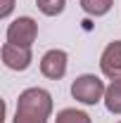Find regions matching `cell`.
I'll list each match as a JSON object with an SVG mask.
<instances>
[{"mask_svg":"<svg viewBox=\"0 0 121 123\" xmlns=\"http://www.w3.org/2000/svg\"><path fill=\"white\" fill-rule=\"evenodd\" d=\"M52 114V97L43 88H29L17 99V114L12 123H47Z\"/></svg>","mask_w":121,"mask_h":123,"instance_id":"obj_1","label":"cell"},{"mask_svg":"<svg viewBox=\"0 0 121 123\" xmlns=\"http://www.w3.org/2000/svg\"><path fill=\"white\" fill-rule=\"evenodd\" d=\"M105 107L109 114H121V80H112L105 92Z\"/></svg>","mask_w":121,"mask_h":123,"instance_id":"obj_7","label":"cell"},{"mask_svg":"<svg viewBox=\"0 0 121 123\" xmlns=\"http://www.w3.org/2000/svg\"><path fill=\"white\" fill-rule=\"evenodd\" d=\"M81 2V7H83V12L90 17H102L107 14L109 10H112V5H114V0H78Z\"/></svg>","mask_w":121,"mask_h":123,"instance_id":"obj_8","label":"cell"},{"mask_svg":"<svg viewBox=\"0 0 121 123\" xmlns=\"http://www.w3.org/2000/svg\"><path fill=\"white\" fill-rule=\"evenodd\" d=\"M38 38V24L31 17H19L7 26V43L21 47H31Z\"/></svg>","mask_w":121,"mask_h":123,"instance_id":"obj_3","label":"cell"},{"mask_svg":"<svg viewBox=\"0 0 121 123\" xmlns=\"http://www.w3.org/2000/svg\"><path fill=\"white\" fill-rule=\"evenodd\" d=\"M40 74L50 80H60L67 74V52L64 50H50L40 59Z\"/></svg>","mask_w":121,"mask_h":123,"instance_id":"obj_6","label":"cell"},{"mask_svg":"<svg viewBox=\"0 0 121 123\" xmlns=\"http://www.w3.org/2000/svg\"><path fill=\"white\" fill-rule=\"evenodd\" d=\"M119 123H121V121H119Z\"/></svg>","mask_w":121,"mask_h":123,"instance_id":"obj_12","label":"cell"},{"mask_svg":"<svg viewBox=\"0 0 121 123\" xmlns=\"http://www.w3.org/2000/svg\"><path fill=\"white\" fill-rule=\"evenodd\" d=\"M100 69L109 80H121V40H114L105 47L100 57Z\"/></svg>","mask_w":121,"mask_h":123,"instance_id":"obj_4","label":"cell"},{"mask_svg":"<svg viewBox=\"0 0 121 123\" xmlns=\"http://www.w3.org/2000/svg\"><path fill=\"white\" fill-rule=\"evenodd\" d=\"M64 5H67V0H36V7L47 17H57L64 12Z\"/></svg>","mask_w":121,"mask_h":123,"instance_id":"obj_10","label":"cell"},{"mask_svg":"<svg viewBox=\"0 0 121 123\" xmlns=\"http://www.w3.org/2000/svg\"><path fill=\"white\" fill-rule=\"evenodd\" d=\"M14 7V0H2V7H0V17H7Z\"/></svg>","mask_w":121,"mask_h":123,"instance_id":"obj_11","label":"cell"},{"mask_svg":"<svg viewBox=\"0 0 121 123\" xmlns=\"http://www.w3.org/2000/svg\"><path fill=\"white\" fill-rule=\"evenodd\" d=\"M105 83L100 80L97 76H93V74H83V76H78L71 83V95H74V99L78 102H83V104H97L102 97H105Z\"/></svg>","mask_w":121,"mask_h":123,"instance_id":"obj_2","label":"cell"},{"mask_svg":"<svg viewBox=\"0 0 121 123\" xmlns=\"http://www.w3.org/2000/svg\"><path fill=\"white\" fill-rule=\"evenodd\" d=\"M0 55H2L5 66L12 69V71H26V69L31 66V47H21V45L5 43Z\"/></svg>","mask_w":121,"mask_h":123,"instance_id":"obj_5","label":"cell"},{"mask_svg":"<svg viewBox=\"0 0 121 123\" xmlns=\"http://www.w3.org/2000/svg\"><path fill=\"white\" fill-rule=\"evenodd\" d=\"M55 123H93L90 116L86 111H78V109H62L57 114Z\"/></svg>","mask_w":121,"mask_h":123,"instance_id":"obj_9","label":"cell"}]
</instances>
